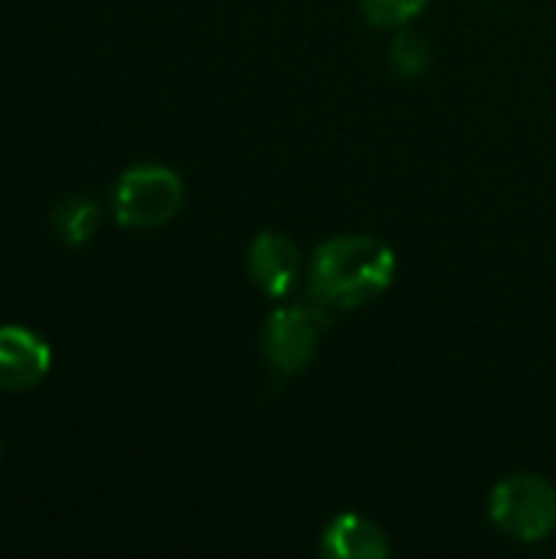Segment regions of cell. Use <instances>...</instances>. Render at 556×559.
Here are the masks:
<instances>
[{
  "label": "cell",
  "mask_w": 556,
  "mask_h": 559,
  "mask_svg": "<svg viewBox=\"0 0 556 559\" xmlns=\"http://www.w3.org/2000/svg\"><path fill=\"white\" fill-rule=\"evenodd\" d=\"M328 328V308L315 298L275 308L262 324V357L279 377L301 373L318 354L321 334Z\"/></svg>",
  "instance_id": "obj_4"
},
{
  "label": "cell",
  "mask_w": 556,
  "mask_h": 559,
  "mask_svg": "<svg viewBox=\"0 0 556 559\" xmlns=\"http://www.w3.org/2000/svg\"><path fill=\"white\" fill-rule=\"evenodd\" d=\"M246 265L256 288L269 298H285L301 275V255L295 242L282 233H259L249 246Z\"/></svg>",
  "instance_id": "obj_6"
},
{
  "label": "cell",
  "mask_w": 556,
  "mask_h": 559,
  "mask_svg": "<svg viewBox=\"0 0 556 559\" xmlns=\"http://www.w3.org/2000/svg\"><path fill=\"white\" fill-rule=\"evenodd\" d=\"M184 206V180L164 164H138L125 170L111 190V213L128 229L167 226Z\"/></svg>",
  "instance_id": "obj_2"
},
{
  "label": "cell",
  "mask_w": 556,
  "mask_h": 559,
  "mask_svg": "<svg viewBox=\"0 0 556 559\" xmlns=\"http://www.w3.org/2000/svg\"><path fill=\"white\" fill-rule=\"evenodd\" d=\"M98 223H102V213L88 197H66L52 210V233L66 246H85L95 236Z\"/></svg>",
  "instance_id": "obj_8"
},
{
  "label": "cell",
  "mask_w": 556,
  "mask_h": 559,
  "mask_svg": "<svg viewBox=\"0 0 556 559\" xmlns=\"http://www.w3.org/2000/svg\"><path fill=\"white\" fill-rule=\"evenodd\" d=\"M52 350L43 337L20 324L0 328V393H23L46 380Z\"/></svg>",
  "instance_id": "obj_5"
},
{
  "label": "cell",
  "mask_w": 556,
  "mask_h": 559,
  "mask_svg": "<svg viewBox=\"0 0 556 559\" xmlns=\"http://www.w3.org/2000/svg\"><path fill=\"white\" fill-rule=\"evenodd\" d=\"M390 66H393V72H400L406 79H419L433 66V46L419 33L400 29L390 43Z\"/></svg>",
  "instance_id": "obj_9"
},
{
  "label": "cell",
  "mask_w": 556,
  "mask_h": 559,
  "mask_svg": "<svg viewBox=\"0 0 556 559\" xmlns=\"http://www.w3.org/2000/svg\"><path fill=\"white\" fill-rule=\"evenodd\" d=\"M397 272V255L374 236H334L311 255L308 298L328 311H354L380 298Z\"/></svg>",
  "instance_id": "obj_1"
},
{
  "label": "cell",
  "mask_w": 556,
  "mask_h": 559,
  "mask_svg": "<svg viewBox=\"0 0 556 559\" xmlns=\"http://www.w3.org/2000/svg\"><path fill=\"white\" fill-rule=\"evenodd\" d=\"M429 0H360L364 16L380 29H400L426 10Z\"/></svg>",
  "instance_id": "obj_10"
},
{
  "label": "cell",
  "mask_w": 556,
  "mask_h": 559,
  "mask_svg": "<svg viewBox=\"0 0 556 559\" xmlns=\"http://www.w3.org/2000/svg\"><path fill=\"white\" fill-rule=\"evenodd\" d=\"M321 554L331 559H383L390 554V544L374 521L360 514H338L324 527Z\"/></svg>",
  "instance_id": "obj_7"
},
{
  "label": "cell",
  "mask_w": 556,
  "mask_h": 559,
  "mask_svg": "<svg viewBox=\"0 0 556 559\" xmlns=\"http://www.w3.org/2000/svg\"><path fill=\"white\" fill-rule=\"evenodd\" d=\"M488 514L514 540H547L556 534V488L541 475H511L495 485Z\"/></svg>",
  "instance_id": "obj_3"
}]
</instances>
